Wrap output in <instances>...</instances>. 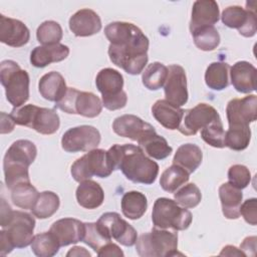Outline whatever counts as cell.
<instances>
[{
    "label": "cell",
    "mask_w": 257,
    "mask_h": 257,
    "mask_svg": "<svg viewBox=\"0 0 257 257\" xmlns=\"http://www.w3.org/2000/svg\"><path fill=\"white\" fill-rule=\"evenodd\" d=\"M104 34L109 41L110 61L126 73L138 75L148 63L149 38L133 23L115 21L107 24Z\"/></svg>",
    "instance_id": "1"
},
{
    "label": "cell",
    "mask_w": 257,
    "mask_h": 257,
    "mask_svg": "<svg viewBox=\"0 0 257 257\" xmlns=\"http://www.w3.org/2000/svg\"><path fill=\"white\" fill-rule=\"evenodd\" d=\"M107 157L112 170H120L133 183L151 185L158 177L159 165L139 146L115 144L108 149Z\"/></svg>",
    "instance_id": "2"
},
{
    "label": "cell",
    "mask_w": 257,
    "mask_h": 257,
    "mask_svg": "<svg viewBox=\"0 0 257 257\" xmlns=\"http://www.w3.org/2000/svg\"><path fill=\"white\" fill-rule=\"evenodd\" d=\"M36 156V146L28 140H18L9 147L3 160L4 179L9 190L19 183L30 181L28 168Z\"/></svg>",
    "instance_id": "3"
},
{
    "label": "cell",
    "mask_w": 257,
    "mask_h": 257,
    "mask_svg": "<svg viewBox=\"0 0 257 257\" xmlns=\"http://www.w3.org/2000/svg\"><path fill=\"white\" fill-rule=\"evenodd\" d=\"M10 115L16 124L33 128L41 135H53L60 125L59 115L54 109L35 104L14 107Z\"/></svg>",
    "instance_id": "4"
},
{
    "label": "cell",
    "mask_w": 257,
    "mask_h": 257,
    "mask_svg": "<svg viewBox=\"0 0 257 257\" xmlns=\"http://www.w3.org/2000/svg\"><path fill=\"white\" fill-rule=\"evenodd\" d=\"M0 80L5 88L8 102L14 107L22 106L29 98V74L13 60L0 63Z\"/></svg>",
    "instance_id": "5"
},
{
    "label": "cell",
    "mask_w": 257,
    "mask_h": 257,
    "mask_svg": "<svg viewBox=\"0 0 257 257\" xmlns=\"http://www.w3.org/2000/svg\"><path fill=\"white\" fill-rule=\"evenodd\" d=\"M136 250L141 257L175 256L178 254V234L154 227L137 239Z\"/></svg>",
    "instance_id": "6"
},
{
    "label": "cell",
    "mask_w": 257,
    "mask_h": 257,
    "mask_svg": "<svg viewBox=\"0 0 257 257\" xmlns=\"http://www.w3.org/2000/svg\"><path fill=\"white\" fill-rule=\"evenodd\" d=\"M193 220L191 212L169 198H158L153 207L152 221L156 228L184 231Z\"/></svg>",
    "instance_id": "7"
},
{
    "label": "cell",
    "mask_w": 257,
    "mask_h": 257,
    "mask_svg": "<svg viewBox=\"0 0 257 257\" xmlns=\"http://www.w3.org/2000/svg\"><path fill=\"white\" fill-rule=\"evenodd\" d=\"M95 84L101 93L102 105L108 110H116L124 107L127 102L126 92L122 89L123 77L113 68L99 70L95 77Z\"/></svg>",
    "instance_id": "8"
},
{
    "label": "cell",
    "mask_w": 257,
    "mask_h": 257,
    "mask_svg": "<svg viewBox=\"0 0 257 257\" xmlns=\"http://www.w3.org/2000/svg\"><path fill=\"white\" fill-rule=\"evenodd\" d=\"M100 98L89 91H79L74 87H67L65 94L55 102V107L69 114H79L85 117H95L102 110Z\"/></svg>",
    "instance_id": "9"
},
{
    "label": "cell",
    "mask_w": 257,
    "mask_h": 257,
    "mask_svg": "<svg viewBox=\"0 0 257 257\" xmlns=\"http://www.w3.org/2000/svg\"><path fill=\"white\" fill-rule=\"evenodd\" d=\"M107 151L102 149H93L88 151L81 158L77 159L71 166L70 173L74 181L80 183L93 176L98 178H107L112 173Z\"/></svg>",
    "instance_id": "10"
},
{
    "label": "cell",
    "mask_w": 257,
    "mask_h": 257,
    "mask_svg": "<svg viewBox=\"0 0 257 257\" xmlns=\"http://www.w3.org/2000/svg\"><path fill=\"white\" fill-rule=\"evenodd\" d=\"M100 133L92 125H78L67 130L61 139V147L67 153L88 152L100 143Z\"/></svg>",
    "instance_id": "11"
},
{
    "label": "cell",
    "mask_w": 257,
    "mask_h": 257,
    "mask_svg": "<svg viewBox=\"0 0 257 257\" xmlns=\"http://www.w3.org/2000/svg\"><path fill=\"white\" fill-rule=\"evenodd\" d=\"M96 223L109 239H114L127 247L136 244L138 239L136 229L123 220L118 213L106 212L99 217Z\"/></svg>",
    "instance_id": "12"
},
{
    "label": "cell",
    "mask_w": 257,
    "mask_h": 257,
    "mask_svg": "<svg viewBox=\"0 0 257 257\" xmlns=\"http://www.w3.org/2000/svg\"><path fill=\"white\" fill-rule=\"evenodd\" d=\"M35 228V219L32 215L13 211L4 229L14 248H25L31 245L33 240V231Z\"/></svg>",
    "instance_id": "13"
},
{
    "label": "cell",
    "mask_w": 257,
    "mask_h": 257,
    "mask_svg": "<svg viewBox=\"0 0 257 257\" xmlns=\"http://www.w3.org/2000/svg\"><path fill=\"white\" fill-rule=\"evenodd\" d=\"M219 116L218 111L212 105L199 103L193 108L184 110L178 131L185 136H194Z\"/></svg>",
    "instance_id": "14"
},
{
    "label": "cell",
    "mask_w": 257,
    "mask_h": 257,
    "mask_svg": "<svg viewBox=\"0 0 257 257\" xmlns=\"http://www.w3.org/2000/svg\"><path fill=\"white\" fill-rule=\"evenodd\" d=\"M222 22L229 28L238 29L244 37H252L257 31L256 12L251 9H244L241 6H229L221 15Z\"/></svg>",
    "instance_id": "15"
},
{
    "label": "cell",
    "mask_w": 257,
    "mask_h": 257,
    "mask_svg": "<svg viewBox=\"0 0 257 257\" xmlns=\"http://www.w3.org/2000/svg\"><path fill=\"white\" fill-rule=\"evenodd\" d=\"M257 96L249 94L243 98L231 99L226 107L229 125H249L257 118Z\"/></svg>",
    "instance_id": "16"
},
{
    "label": "cell",
    "mask_w": 257,
    "mask_h": 257,
    "mask_svg": "<svg viewBox=\"0 0 257 257\" xmlns=\"http://www.w3.org/2000/svg\"><path fill=\"white\" fill-rule=\"evenodd\" d=\"M165 96L171 103L182 106L188 101L187 76L185 69L179 64L168 67V77L164 84Z\"/></svg>",
    "instance_id": "17"
},
{
    "label": "cell",
    "mask_w": 257,
    "mask_h": 257,
    "mask_svg": "<svg viewBox=\"0 0 257 257\" xmlns=\"http://www.w3.org/2000/svg\"><path fill=\"white\" fill-rule=\"evenodd\" d=\"M30 32L20 20L0 15V41L11 47H21L28 43Z\"/></svg>",
    "instance_id": "18"
},
{
    "label": "cell",
    "mask_w": 257,
    "mask_h": 257,
    "mask_svg": "<svg viewBox=\"0 0 257 257\" xmlns=\"http://www.w3.org/2000/svg\"><path fill=\"white\" fill-rule=\"evenodd\" d=\"M49 231L55 236L60 247L82 241L85 225L74 218H63L55 221Z\"/></svg>",
    "instance_id": "19"
},
{
    "label": "cell",
    "mask_w": 257,
    "mask_h": 257,
    "mask_svg": "<svg viewBox=\"0 0 257 257\" xmlns=\"http://www.w3.org/2000/svg\"><path fill=\"white\" fill-rule=\"evenodd\" d=\"M69 29L77 37H87L98 33L101 29V20L96 12L84 8L76 11L69 18Z\"/></svg>",
    "instance_id": "20"
},
{
    "label": "cell",
    "mask_w": 257,
    "mask_h": 257,
    "mask_svg": "<svg viewBox=\"0 0 257 257\" xmlns=\"http://www.w3.org/2000/svg\"><path fill=\"white\" fill-rule=\"evenodd\" d=\"M112 130L119 137L138 142L147 133L154 130V126L135 114H123L113 120Z\"/></svg>",
    "instance_id": "21"
},
{
    "label": "cell",
    "mask_w": 257,
    "mask_h": 257,
    "mask_svg": "<svg viewBox=\"0 0 257 257\" xmlns=\"http://www.w3.org/2000/svg\"><path fill=\"white\" fill-rule=\"evenodd\" d=\"M230 78L233 87L241 93L256 90V67L248 61H237L230 67Z\"/></svg>",
    "instance_id": "22"
},
{
    "label": "cell",
    "mask_w": 257,
    "mask_h": 257,
    "mask_svg": "<svg viewBox=\"0 0 257 257\" xmlns=\"http://www.w3.org/2000/svg\"><path fill=\"white\" fill-rule=\"evenodd\" d=\"M219 6L214 0H198L192 7L190 31L203 26H214L219 20Z\"/></svg>",
    "instance_id": "23"
},
{
    "label": "cell",
    "mask_w": 257,
    "mask_h": 257,
    "mask_svg": "<svg viewBox=\"0 0 257 257\" xmlns=\"http://www.w3.org/2000/svg\"><path fill=\"white\" fill-rule=\"evenodd\" d=\"M184 110L185 109L171 103L167 99H159L152 106V114L155 119L170 131L179 128Z\"/></svg>",
    "instance_id": "24"
},
{
    "label": "cell",
    "mask_w": 257,
    "mask_h": 257,
    "mask_svg": "<svg viewBox=\"0 0 257 257\" xmlns=\"http://www.w3.org/2000/svg\"><path fill=\"white\" fill-rule=\"evenodd\" d=\"M68 54V46L61 43L36 46L30 53V62L33 66L42 68L52 62H59L64 60Z\"/></svg>",
    "instance_id": "25"
},
{
    "label": "cell",
    "mask_w": 257,
    "mask_h": 257,
    "mask_svg": "<svg viewBox=\"0 0 257 257\" xmlns=\"http://www.w3.org/2000/svg\"><path fill=\"white\" fill-rule=\"evenodd\" d=\"M75 196L78 205L88 210L98 208L104 201V192L101 186L90 179L79 183Z\"/></svg>",
    "instance_id": "26"
},
{
    "label": "cell",
    "mask_w": 257,
    "mask_h": 257,
    "mask_svg": "<svg viewBox=\"0 0 257 257\" xmlns=\"http://www.w3.org/2000/svg\"><path fill=\"white\" fill-rule=\"evenodd\" d=\"M223 215L230 220L240 217V206L243 200L242 191L230 183H224L219 187Z\"/></svg>",
    "instance_id": "27"
},
{
    "label": "cell",
    "mask_w": 257,
    "mask_h": 257,
    "mask_svg": "<svg viewBox=\"0 0 257 257\" xmlns=\"http://www.w3.org/2000/svg\"><path fill=\"white\" fill-rule=\"evenodd\" d=\"M38 89L43 98L57 102L65 94L67 86L64 77L59 72L50 71L40 78Z\"/></svg>",
    "instance_id": "28"
},
{
    "label": "cell",
    "mask_w": 257,
    "mask_h": 257,
    "mask_svg": "<svg viewBox=\"0 0 257 257\" xmlns=\"http://www.w3.org/2000/svg\"><path fill=\"white\" fill-rule=\"evenodd\" d=\"M138 144L145 154L155 160H164L173 152V148L169 146L167 140L164 137L159 136L155 128L139 140Z\"/></svg>",
    "instance_id": "29"
},
{
    "label": "cell",
    "mask_w": 257,
    "mask_h": 257,
    "mask_svg": "<svg viewBox=\"0 0 257 257\" xmlns=\"http://www.w3.org/2000/svg\"><path fill=\"white\" fill-rule=\"evenodd\" d=\"M203 160V153L199 146L195 144H184L177 149L173 159V164L180 166L189 174L194 173Z\"/></svg>",
    "instance_id": "30"
},
{
    "label": "cell",
    "mask_w": 257,
    "mask_h": 257,
    "mask_svg": "<svg viewBox=\"0 0 257 257\" xmlns=\"http://www.w3.org/2000/svg\"><path fill=\"white\" fill-rule=\"evenodd\" d=\"M120 206L124 217L131 220H138L146 213L148 200L145 194L139 191H130L122 196Z\"/></svg>",
    "instance_id": "31"
},
{
    "label": "cell",
    "mask_w": 257,
    "mask_h": 257,
    "mask_svg": "<svg viewBox=\"0 0 257 257\" xmlns=\"http://www.w3.org/2000/svg\"><path fill=\"white\" fill-rule=\"evenodd\" d=\"M230 65L226 62H212L206 69L205 82L213 90H223L229 85Z\"/></svg>",
    "instance_id": "32"
},
{
    "label": "cell",
    "mask_w": 257,
    "mask_h": 257,
    "mask_svg": "<svg viewBox=\"0 0 257 257\" xmlns=\"http://www.w3.org/2000/svg\"><path fill=\"white\" fill-rule=\"evenodd\" d=\"M60 205V200L57 194L51 191L39 193L33 207L32 214L38 219H47L56 213Z\"/></svg>",
    "instance_id": "33"
},
{
    "label": "cell",
    "mask_w": 257,
    "mask_h": 257,
    "mask_svg": "<svg viewBox=\"0 0 257 257\" xmlns=\"http://www.w3.org/2000/svg\"><path fill=\"white\" fill-rule=\"evenodd\" d=\"M190 174L178 165L173 164L167 168L160 178V185L162 189L169 193H175L180 187L189 181Z\"/></svg>",
    "instance_id": "34"
},
{
    "label": "cell",
    "mask_w": 257,
    "mask_h": 257,
    "mask_svg": "<svg viewBox=\"0 0 257 257\" xmlns=\"http://www.w3.org/2000/svg\"><path fill=\"white\" fill-rule=\"evenodd\" d=\"M39 193L30 182H22L11 189L12 203L24 210H31Z\"/></svg>",
    "instance_id": "35"
},
{
    "label": "cell",
    "mask_w": 257,
    "mask_h": 257,
    "mask_svg": "<svg viewBox=\"0 0 257 257\" xmlns=\"http://www.w3.org/2000/svg\"><path fill=\"white\" fill-rule=\"evenodd\" d=\"M168 77V67L161 62H153L143 71V84L150 90H158L164 86Z\"/></svg>",
    "instance_id": "36"
},
{
    "label": "cell",
    "mask_w": 257,
    "mask_h": 257,
    "mask_svg": "<svg viewBox=\"0 0 257 257\" xmlns=\"http://www.w3.org/2000/svg\"><path fill=\"white\" fill-rule=\"evenodd\" d=\"M60 248L55 236L50 232H43L33 237L31 242V250L38 257L54 256Z\"/></svg>",
    "instance_id": "37"
},
{
    "label": "cell",
    "mask_w": 257,
    "mask_h": 257,
    "mask_svg": "<svg viewBox=\"0 0 257 257\" xmlns=\"http://www.w3.org/2000/svg\"><path fill=\"white\" fill-rule=\"evenodd\" d=\"M251 140L249 125H229L225 132V147L234 151L245 150Z\"/></svg>",
    "instance_id": "38"
},
{
    "label": "cell",
    "mask_w": 257,
    "mask_h": 257,
    "mask_svg": "<svg viewBox=\"0 0 257 257\" xmlns=\"http://www.w3.org/2000/svg\"><path fill=\"white\" fill-rule=\"evenodd\" d=\"M195 45L203 51H212L220 44V34L215 26H203L191 32Z\"/></svg>",
    "instance_id": "39"
},
{
    "label": "cell",
    "mask_w": 257,
    "mask_h": 257,
    "mask_svg": "<svg viewBox=\"0 0 257 257\" xmlns=\"http://www.w3.org/2000/svg\"><path fill=\"white\" fill-rule=\"evenodd\" d=\"M63 35L60 24L53 20H46L42 22L36 31V37L42 45L57 44Z\"/></svg>",
    "instance_id": "40"
},
{
    "label": "cell",
    "mask_w": 257,
    "mask_h": 257,
    "mask_svg": "<svg viewBox=\"0 0 257 257\" xmlns=\"http://www.w3.org/2000/svg\"><path fill=\"white\" fill-rule=\"evenodd\" d=\"M201 138L211 147L225 148V131L220 116L201 130Z\"/></svg>",
    "instance_id": "41"
},
{
    "label": "cell",
    "mask_w": 257,
    "mask_h": 257,
    "mask_svg": "<svg viewBox=\"0 0 257 257\" xmlns=\"http://www.w3.org/2000/svg\"><path fill=\"white\" fill-rule=\"evenodd\" d=\"M174 199L180 206L187 209H192L200 204L202 194L196 184L190 183L175 192Z\"/></svg>",
    "instance_id": "42"
},
{
    "label": "cell",
    "mask_w": 257,
    "mask_h": 257,
    "mask_svg": "<svg viewBox=\"0 0 257 257\" xmlns=\"http://www.w3.org/2000/svg\"><path fill=\"white\" fill-rule=\"evenodd\" d=\"M85 225V232L82 239L86 245H88L95 253L99 251L101 247L105 244L110 242L109 239L98 227L97 223H84Z\"/></svg>",
    "instance_id": "43"
},
{
    "label": "cell",
    "mask_w": 257,
    "mask_h": 257,
    "mask_svg": "<svg viewBox=\"0 0 257 257\" xmlns=\"http://www.w3.org/2000/svg\"><path fill=\"white\" fill-rule=\"evenodd\" d=\"M228 183L242 190L250 184L251 173L249 169L244 165H233L228 170Z\"/></svg>",
    "instance_id": "44"
},
{
    "label": "cell",
    "mask_w": 257,
    "mask_h": 257,
    "mask_svg": "<svg viewBox=\"0 0 257 257\" xmlns=\"http://www.w3.org/2000/svg\"><path fill=\"white\" fill-rule=\"evenodd\" d=\"M240 215L243 216L244 220L255 226L257 224V200L256 198H251L246 200L240 206Z\"/></svg>",
    "instance_id": "45"
},
{
    "label": "cell",
    "mask_w": 257,
    "mask_h": 257,
    "mask_svg": "<svg viewBox=\"0 0 257 257\" xmlns=\"http://www.w3.org/2000/svg\"><path fill=\"white\" fill-rule=\"evenodd\" d=\"M96 254L98 256H100V257H105V256H123L122 250L116 244L111 243V242H108L103 247H101Z\"/></svg>",
    "instance_id": "46"
},
{
    "label": "cell",
    "mask_w": 257,
    "mask_h": 257,
    "mask_svg": "<svg viewBox=\"0 0 257 257\" xmlns=\"http://www.w3.org/2000/svg\"><path fill=\"white\" fill-rule=\"evenodd\" d=\"M256 237L250 236L246 237L240 245V250L244 253L245 256H254L256 251Z\"/></svg>",
    "instance_id": "47"
},
{
    "label": "cell",
    "mask_w": 257,
    "mask_h": 257,
    "mask_svg": "<svg viewBox=\"0 0 257 257\" xmlns=\"http://www.w3.org/2000/svg\"><path fill=\"white\" fill-rule=\"evenodd\" d=\"M13 249H14L13 244L9 240L5 230L2 229L0 232V254L2 256H5V255L9 254L10 252H12Z\"/></svg>",
    "instance_id": "48"
},
{
    "label": "cell",
    "mask_w": 257,
    "mask_h": 257,
    "mask_svg": "<svg viewBox=\"0 0 257 257\" xmlns=\"http://www.w3.org/2000/svg\"><path fill=\"white\" fill-rule=\"evenodd\" d=\"M15 122L10 114L1 112V134H9L14 130Z\"/></svg>",
    "instance_id": "49"
},
{
    "label": "cell",
    "mask_w": 257,
    "mask_h": 257,
    "mask_svg": "<svg viewBox=\"0 0 257 257\" xmlns=\"http://www.w3.org/2000/svg\"><path fill=\"white\" fill-rule=\"evenodd\" d=\"M13 210L9 206V204L6 203L4 199H1V227L4 228L5 225L8 222V219L10 218Z\"/></svg>",
    "instance_id": "50"
},
{
    "label": "cell",
    "mask_w": 257,
    "mask_h": 257,
    "mask_svg": "<svg viewBox=\"0 0 257 257\" xmlns=\"http://www.w3.org/2000/svg\"><path fill=\"white\" fill-rule=\"evenodd\" d=\"M220 255H227V256H245L244 253L232 245L225 246L222 251L220 252Z\"/></svg>",
    "instance_id": "51"
},
{
    "label": "cell",
    "mask_w": 257,
    "mask_h": 257,
    "mask_svg": "<svg viewBox=\"0 0 257 257\" xmlns=\"http://www.w3.org/2000/svg\"><path fill=\"white\" fill-rule=\"evenodd\" d=\"M66 256L67 257H69V256H90V253L88 251H86L85 248H83V247L74 246L67 252Z\"/></svg>",
    "instance_id": "52"
}]
</instances>
